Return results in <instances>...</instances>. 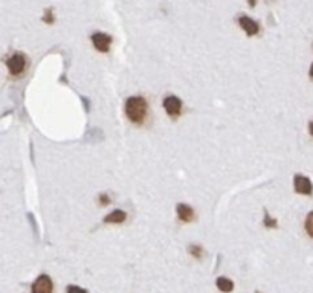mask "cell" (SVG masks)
Instances as JSON below:
<instances>
[{"label": "cell", "instance_id": "5b68a950", "mask_svg": "<svg viewBox=\"0 0 313 293\" xmlns=\"http://www.w3.org/2000/svg\"><path fill=\"white\" fill-rule=\"evenodd\" d=\"M92 43L96 51L99 52H109L112 45V37L106 32H93L92 34Z\"/></svg>", "mask_w": 313, "mask_h": 293}, {"label": "cell", "instance_id": "7a4b0ae2", "mask_svg": "<svg viewBox=\"0 0 313 293\" xmlns=\"http://www.w3.org/2000/svg\"><path fill=\"white\" fill-rule=\"evenodd\" d=\"M6 66H8V71H9L11 75H20V74L25 72V69L28 66V58L25 57L23 53L17 52V53L11 55V57L8 58Z\"/></svg>", "mask_w": 313, "mask_h": 293}, {"label": "cell", "instance_id": "6da1fadb", "mask_svg": "<svg viewBox=\"0 0 313 293\" xmlns=\"http://www.w3.org/2000/svg\"><path fill=\"white\" fill-rule=\"evenodd\" d=\"M148 104L142 96H130L125 101V115L133 124H142L147 118Z\"/></svg>", "mask_w": 313, "mask_h": 293}, {"label": "cell", "instance_id": "52a82bcc", "mask_svg": "<svg viewBox=\"0 0 313 293\" xmlns=\"http://www.w3.org/2000/svg\"><path fill=\"white\" fill-rule=\"evenodd\" d=\"M238 25H240L241 29H243L249 37L257 35V34L260 32V25H258V22H255L254 19H251V17H248V16H240V17H238Z\"/></svg>", "mask_w": 313, "mask_h": 293}, {"label": "cell", "instance_id": "8992f818", "mask_svg": "<svg viewBox=\"0 0 313 293\" xmlns=\"http://www.w3.org/2000/svg\"><path fill=\"white\" fill-rule=\"evenodd\" d=\"M32 293H52L54 284L48 275H40L32 284Z\"/></svg>", "mask_w": 313, "mask_h": 293}, {"label": "cell", "instance_id": "30bf717a", "mask_svg": "<svg viewBox=\"0 0 313 293\" xmlns=\"http://www.w3.org/2000/svg\"><path fill=\"white\" fill-rule=\"evenodd\" d=\"M216 286H217V289L222 290L223 293H229V292H232V289H234V283L229 280V278H226V276L217 278V280H216Z\"/></svg>", "mask_w": 313, "mask_h": 293}, {"label": "cell", "instance_id": "3957f363", "mask_svg": "<svg viewBox=\"0 0 313 293\" xmlns=\"http://www.w3.org/2000/svg\"><path fill=\"white\" fill-rule=\"evenodd\" d=\"M164 108L167 113L171 116V118H177L180 115V111H182V101L179 100V98L176 95H168L165 96V100L162 103Z\"/></svg>", "mask_w": 313, "mask_h": 293}, {"label": "cell", "instance_id": "2e32d148", "mask_svg": "<svg viewBox=\"0 0 313 293\" xmlns=\"http://www.w3.org/2000/svg\"><path fill=\"white\" fill-rule=\"evenodd\" d=\"M98 200H99V205H101V206H107V205H110V202H112L107 194H101V195L98 197Z\"/></svg>", "mask_w": 313, "mask_h": 293}, {"label": "cell", "instance_id": "9a60e30c", "mask_svg": "<svg viewBox=\"0 0 313 293\" xmlns=\"http://www.w3.org/2000/svg\"><path fill=\"white\" fill-rule=\"evenodd\" d=\"M66 293H87V292L81 287H78V286H69L66 289Z\"/></svg>", "mask_w": 313, "mask_h": 293}, {"label": "cell", "instance_id": "ffe728a7", "mask_svg": "<svg viewBox=\"0 0 313 293\" xmlns=\"http://www.w3.org/2000/svg\"><path fill=\"white\" fill-rule=\"evenodd\" d=\"M255 293H261V292H255Z\"/></svg>", "mask_w": 313, "mask_h": 293}, {"label": "cell", "instance_id": "5bb4252c", "mask_svg": "<svg viewBox=\"0 0 313 293\" xmlns=\"http://www.w3.org/2000/svg\"><path fill=\"white\" fill-rule=\"evenodd\" d=\"M43 22H46L48 25H52V23L55 22V19H54V12H52V9H48V11L45 12V16H43Z\"/></svg>", "mask_w": 313, "mask_h": 293}, {"label": "cell", "instance_id": "7c38bea8", "mask_svg": "<svg viewBox=\"0 0 313 293\" xmlns=\"http://www.w3.org/2000/svg\"><path fill=\"white\" fill-rule=\"evenodd\" d=\"M263 223H264V226H266L267 229H275V228L278 226L277 218L270 217V215H269V213H264V220H263Z\"/></svg>", "mask_w": 313, "mask_h": 293}, {"label": "cell", "instance_id": "d6986e66", "mask_svg": "<svg viewBox=\"0 0 313 293\" xmlns=\"http://www.w3.org/2000/svg\"><path fill=\"white\" fill-rule=\"evenodd\" d=\"M309 74H310V78L313 80V64L310 66V71H309Z\"/></svg>", "mask_w": 313, "mask_h": 293}, {"label": "cell", "instance_id": "4fadbf2b", "mask_svg": "<svg viewBox=\"0 0 313 293\" xmlns=\"http://www.w3.org/2000/svg\"><path fill=\"white\" fill-rule=\"evenodd\" d=\"M304 226H306V232L309 234V237H312V239H313V211L307 214Z\"/></svg>", "mask_w": 313, "mask_h": 293}, {"label": "cell", "instance_id": "277c9868", "mask_svg": "<svg viewBox=\"0 0 313 293\" xmlns=\"http://www.w3.org/2000/svg\"><path fill=\"white\" fill-rule=\"evenodd\" d=\"M293 188L298 194L303 195H312L313 194V184L312 180L303 174H296L293 177Z\"/></svg>", "mask_w": 313, "mask_h": 293}, {"label": "cell", "instance_id": "ac0fdd59", "mask_svg": "<svg viewBox=\"0 0 313 293\" xmlns=\"http://www.w3.org/2000/svg\"><path fill=\"white\" fill-rule=\"evenodd\" d=\"M248 3H249L251 8H254L255 5H257V0H248Z\"/></svg>", "mask_w": 313, "mask_h": 293}, {"label": "cell", "instance_id": "e0dca14e", "mask_svg": "<svg viewBox=\"0 0 313 293\" xmlns=\"http://www.w3.org/2000/svg\"><path fill=\"white\" fill-rule=\"evenodd\" d=\"M309 133H310V136L313 137V121L309 122Z\"/></svg>", "mask_w": 313, "mask_h": 293}, {"label": "cell", "instance_id": "8fae6325", "mask_svg": "<svg viewBox=\"0 0 313 293\" xmlns=\"http://www.w3.org/2000/svg\"><path fill=\"white\" fill-rule=\"evenodd\" d=\"M188 254L197 260H200L203 257V247L200 244H190L188 246Z\"/></svg>", "mask_w": 313, "mask_h": 293}, {"label": "cell", "instance_id": "9c48e42d", "mask_svg": "<svg viewBox=\"0 0 313 293\" xmlns=\"http://www.w3.org/2000/svg\"><path fill=\"white\" fill-rule=\"evenodd\" d=\"M127 218L125 211H121V209H115L110 214H107L104 217V223H110V225H119V223H124Z\"/></svg>", "mask_w": 313, "mask_h": 293}, {"label": "cell", "instance_id": "ba28073f", "mask_svg": "<svg viewBox=\"0 0 313 293\" xmlns=\"http://www.w3.org/2000/svg\"><path fill=\"white\" fill-rule=\"evenodd\" d=\"M176 213H177L179 220L183 223H190L194 220V209L187 203H179L176 206Z\"/></svg>", "mask_w": 313, "mask_h": 293}]
</instances>
